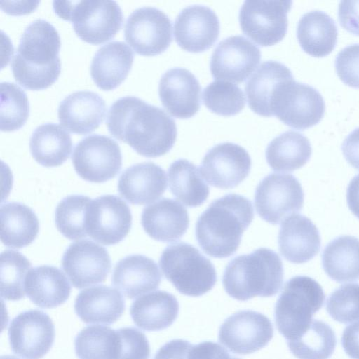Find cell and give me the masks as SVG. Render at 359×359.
Here are the masks:
<instances>
[{
    "mask_svg": "<svg viewBox=\"0 0 359 359\" xmlns=\"http://www.w3.org/2000/svg\"><path fill=\"white\" fill-rule=\"evenodd\" d=\"M107 126L113 137L149 158L168 153L177 137L175 122L168 114L133 96L121 97L111 105Z\"/></svg>",
    "mask_w": 359,
    "mask_h": 359,
    "instance_id": "6da1fadb",
    "label": "cell"
},
{
    "mask_svg": "<svg viewBox=\"0 0 359 359\" xmlns=\"http://www.w3.org/2000/svg\"><path fill=\"white\" fill-rule=\"evenodd\" d=\"M60 37L48 21L37 19L23 32L11 62L15 81L25 88L39 90L50 86L61 71Z\"/></svg>",
    "mask_w": 359,
    "mask_h": 359,
    "instance_id": "7a4b0ae2",
    "label": "cell"
},
{
    "mask_svg": "<svg viewBox=\"0 0 359 359\" xmlns=\"http://www.w3.org/2000/svg\"><path fill=\"white\" fill-rule=\"evenodd\" d=\"M254 217L247 198L229 194L213 201L196 223V240L207 255L226 258L238 248L243 232Z\"/></svg>",
    "mask_w": 359,
    "mask_h": 359,
    "instance_id": "3957f363",
    "label": "cell"
},
{
    "mask_svg": "<svg viewBox=\"0 0 359 359\" xmlns=\"http://www.w3.org/2000/svg\"><path fill=\"white\" fill-rule=\"evenodd\" d=\"M283 276L279 255L271 249L260 248L231 259L224 269L222 283L230 297L246 301L276 294L282 287Z\"/></svg>",
    "mask_w": 359,
    "mask_h": 359,
    "instance_id": "277c9868",
    "label": "cell"
},
{
    "mask_svg": "<svg viewBox=\"0 0 359 359\" xmlns=\"http://www.w3.org/2000/svg\"><path fill=\"white\" fill-rule=\"evenodd\" d=\"M324 300L321 285L311 277L297 276L285 283L275 306L274 318L287 342L299 338L308 329Z\"/></svg>",
    "mask_w": 359,
    "mask_h": 359,
    "instance_id": "5b68a950",
    "label": "cell"
},
{
    "mask_svg": "<svg viewBox=\"0 0 359 359\" xmlns=\"http://www.w3.org/2000/svg\"><path fill=\"white\" fill-rule=\"evenodd\" d=\"M161 269L182 294L199 297L212 289L217 273L212 262L201 252L185 242L168 246L159 260Z\"/></svg>",
    "mask_w": 359,
    "mask_h": 359,
    "instance_id": "8992f818",
    "label": "cell"
},
{
    "mask_svg": "<svg viewBox=\"0 0 359 359\" xmlns=\"http://www.w3.org/2000/svg\"><path fill=\"white\" fill-rule=\"evenodd\" d=\"M61 18L72 22L76 35L91 44H100L115 36L122 27L121 9L114 1H54Z\"/></svg>",
    "mask_w": 359,
    "mask_h": 359,
    "instance_id": "52a82bcc",
    "label": "cell"
},
{
    "mask_svg": "<svg viewBox=\"0 0 359 359\" xmlns=\"http://www.w3.org/2000/svg\"><path fill=\"white\" fill-rule=\"evenodd\" d=\"M271 109L273 116L285 125L304 130L322 119L325 104L323 97L316 88L292 79L283 83L276 90Z\"/></svg>",
    "mask_w": 359,
    "mask_h": 359,
    "instance_id": "ba28073f",
    "label": "cell"
},
{
    "mask_svg": "<svg viewBox=\"0 0 359 359\" xmlns=\"http://www.w3.org/2000/svg\"><path fill=\"white\" fill-rule=\"evenodd\" d=\"M304 191L300 182L292 175L271 173L257 185L255 206L264 221L276 225L290 214L300 211Z\"/></svg>",
    "mask_w": 359,
    "mask_h": 359,
    "instance_id": "9c48e42d",
    "label": "cell"
},
{
    "mask_svg": "<svg viewBox=\"0 0 359 359\" xmlns=\"http://www.w3.org/2000/svg\"><path fill=\"white\" fill-rule=\"evenodd\" d=\"M291 1H245L239 22L245 35L262 46L280 42L285 36Z\"/></svg>",
    "mask_w": 359,
    "mask_h": 359,
    "instance_id": "30bf717a",
    "label": "cell"
},
{
    "mask_svg": "<svg viewBox=\"0 0 359 359\" xmlns=\"http://www.w3.org/2000/svg\"><path fill=\"white\" fill-rule=\"evenodd\" d=\"M72 161L79 177L95 183L114 178L122 165L118 143L101 135H91L82 139L74 149Z\"/></svg>",
    "mask_w": 359,
    "mask_h": 359,
    "instance_id": "8fae6325",
    "label": "cell"
},
{
    "mask_svg": "<svg viewBox=\"0 0 359 359\" xmlns=\"http://www.w3.org/2000/svg\"><path fill=\"white\" fill-rule=\"evenodd\" d=\"M124 37L137 54L159 55L172 42V23L168 16L156 8H139L127 18Z\"/></svg>",
    "mask_w": 359,
    "mask_h": 359,
    "instance_id": "7c38bea8",
    "label": "cell"
},
{
    "mask_svg": "<svg viewBox=\"0 0 359 359\" xmlns=\"http://www.w3.org/2000/svg\"><path fill=\"white\" fill-rule=\"evenodd\" d=\"M273 335V325L266 316L252 310H243L224 320L220 326L218 339L230 351L246 355L264 348Z\"/></svg>",
    "mask_w": 359,
    "mask_h": 359,
    "instance_id": "4fadbf2b",
    "label": "cell"
},
{
    "mask_svg": "<svg viewBox=\"0 0 359 359\" xmlns=\"http://www.w3.org/2000/svg\"><path fill=\"white\" fill-rule=\"evenodd\" d=\"M8 334L15 354L23 359H41L53 344L55 326L44 312L29 310L11 320Z\"/></svg>",
    "mask_w": 359,
    "mask_h": 359,
    "instance_id": "5bb4252c",
    "label": "cell"
},
{
    "mask_svg": "<svg viewBox=\"0 0 359 359\" xmlns=\"http://www.w3.org/2000/svg\"><path fill=\"white\" fill-rule=\"evenodd\" d=\"M132 215L128 205L114 195H104L92 200L86 219L87 235L97 242L114 245L129 233Z\"/></svg>",
    "mask_w": 359,
    "mask_h": 359,
    "instance_id": "9a60e30c",
    "label": "cell"
},
{
    "mask_svg": "<svg viewBox=\"0 0 359 359\" xmlns=\"http://www.w3.org/2000/svg\"><path fill=\"white\" fill-rule=\"evenodd\" d=\"M261 59L259 48L243 36H231L220 41L210 59L212 76L217 80L242 83Z\"/></svg>",
    "mask_w": 359,
    "mask_h": 359,
    "instance_id": "2e32d148",
    "label": "cell"
},
{
    "mask_svg": "<svg viewBox=\"0 0 359 359\" xmlns=\"http://www.w3.org/2000/svg\"><path fill=\"white\" fill-rule=\"evenodd\" d=\"M62 267L72 285L79 289L102 283L111 270L107 250L89 240L72 243L63 254Z\"/></svg>",
    "mask_w": 359,
    "mask_h": 359,
    "instance_id": "e0dca14e",
    "label": "cell"
},
{
    "mask_svg": "<svg viewBox=\"0 0 359 359\" xmlns=\"http://www.w3.org/2000/svg\"><path fill=\"white\" fill-rule=\"evenodd\" d=\"M251 158L248 151L231 142L218 144L203 157L200 172L209 184L220 189L238 186L248 175Z\"/></svg>",
    "mask_w": 359,
    "mask_h": 359,
    "instance_id": "ac0fdd59",
    "label": "cell"
},
{
    "mask_svg": "<svg viewBox=\"0 0 359 359\" xmlns=\"http://www.w3.org/2000/svg\"><path fill=\"white\" fill-rule=\"evenodd\" d=\"M219 21L209 7L192 5L178 14L174 24V36L182 49L201 53L210 48L219 34Z\"/></svg>",
    "mask_w": 359,
    "mask_h": 359,
    "instance_id": "d6986e66",
    "label": "cell"
},
{
    "mask_svg": "<svg viewBox=\"0 0 359 359\" xmlns=\"http://www.w3.org/2000/svg\"><path fill=\"white\" fill-rule=\"evenodd\" d=\"M201 85L195 76L184 68L175 67L164 73L158 93L166 111L177 118L194 116L201 107Z\"/></svg>",
    "mask_w": 359,
    "mask_h": 359,
    "instance_id": "ffe728a7",
    "label": "cell"
},
{
    "mask_svg": "<svg viewBox=\"0 0 359 359\" xmlns=\"http://www.w3.org/2000/svg\"><path fill=\"white\" fill-rule=\"evenodd\" d=\"M278 241L281 255L294 264L312 259L318 253L321 243L316 226L299 214H292L282 222Z\"/></svg>",
    "mask_w": 359,
    "mask_h": 359,
    "instance_id": "44dd1931",
    "label": "cell"
},
{
    "mask_svg": "<svg viewBox=\"0 0 359 359\" xmlns=\"http://www.w3.org/2000/svg\"><path fill=\"white\" fill-rule=\"evenodd\" d=\"M107 112L104 100L96 93L81 90L67 95L58 107L60 124L69 132L86 135L103 122Z\"/></svg>",
    "mask_w": 359,
    "mask_h": 359,
    "instance_id": "7402d4cb",
    "label": "cell"
},
{
    "mask_svg": "<svg viewBox=\"0 0 359 359\" xmlns=\"http://www.w3.org/2000/svg\"><path fill=\"white\" fill-rule=\"evenodd\" d=\"M167 188L165 171L152 162L133 165L125 170L118 182V191L127 201L146 205L160 198Z\"/></svg>",
    "mask_w": 359,
    "mask_h": 359,
    "instance_id": "603a6c76",
    "label": "cell"
},
{
    "mask_svg": "<svg viewBox=\"0 0 359 359\" xmlns=\"http://www.w3.org/2000/svg\"><path fill=\"white\" fill-rule=\"evenodd\" d=\"M141 223L151 238L170 243L179 240L186 233L189 218L187 210L178 201L163 198L143 209Z\"/></svg>",
    "mask_w": 359,
    "mask_h": 359,
    "instance_id": "cb8c5ba5",
    "label": "cell"
},
{
    "mask_svg": "<svg viewBox=\"0 0 359 359\" xmlns=\"http://www.w3.org/2000/svg\"><path fill=\"white\" fill-rule=\"evenodd\" d=\"M161 274L156 263L141 255H128L115 266L113 285L129 299L158 288Z\"/></svg>",
    "mask_w": 359,
    "mask_h": 359,
    "instance_id": "d4e9b609",
    "label": "cell"
},
{
    "mask_svg": "<svg viewBox=\"0 0 359 359\" xmlns=\"http://www.w3.org/2000/svg\"><path fill=\"white\" fill-rule=\"evenodd\" d=\"M292 79V72L285 65L274 60L262 63L245 86L250 109L262 116H273L271 104L275 92L283 83Z\"/></svg>",
    "mask_w": 359,
    "mask_h": 359,
    "instance_id": "484cf974",
    "label": "cell"
},
{
    "mask_svg": "<svg viewBox=\"0 0 359 359\" xmlns=\"http://www.w3.org/2000/svg\"><path fill=\"white\" fill-rule=\"evenodd\" d=\"M133 57V50L123 41H111L100 48L90 65L97 86L104 90L118 87L130 71Z\"/></svg>",
    "mask_w": 359,
    "mask_h": 359,
    "instance_id": "4316f807",
    "label": "cell"
},
{
    "mask_svg": "<svg viewBox=\"0 0 359 359\" xmlns=\"http://www.w3.org/2000/svg\"><path fill=\"white\" fill-rule=\"evenodd\" d=\"M124 310L125 302L121 293L105 285L81 291L74 302V311L85 323L112 324Z\"/></svg>",
    "mask_w": 359,
    "mask_h": 359,
    "instance_id": "83f0119b",
    "label": "cell"
},
{
    "mask_svg": "<svg viewBox=\"0 0 359 359\" xmlns=\"http://www.w3.org/2000/svg\"><path fill=\"white\" fill-rule=\"evenodd\" d=\"M25 291L36 306L51 309L67 300L71 286L61 270L43 265L28 271L25 280Z\"/></svg>",
    "mask_w": 359,
    "mask_h": 359,
    "instance_id": "f1b7e54d",
    "label": "cell"
},
{
    "mask_svg": "<svg viewBox=\"0 0 359 359\" xmlns=\"http://www.w3.org/2000/svg\"><path fill=\"white\" fill-rule=\"evenodd\" d=\"M179 303L165 291L144 294L133 302L130 316L135 324L147 331H159L170 327L177 318Z\"/></svg>",
    "mask_w": 359,
    "mask_h": 359,
    "instance_id": "f546056e",
    "label": "cell"
},
{
    "mask_svg": "<svg viewBox=\"0 0 359 359\" xmlns=\"http://www.w3.org/2000/svg\"><path fill=\"white\" fill-rule=\"evenodd\" d=\"M338 31L334 20L326 13L314 10L299 19L297 36L303 50L317 57L329 55L337 41Z\"/></svg>",
    "mask_w": 359,
    "mask_h": 359,
    "instance_id": "4dcf8cb0",
    "label": "cell"
},
{
    "mask_svg": "<svg viewBox=\"0 0 359 359\" xmlns=\"http://www.w3.org/2000/svg\"><path fill=\"white\" fill-rule=\"evenodd\" d=\"M1 240L7 247L21 248L37 236L39 225L34 211L18 202L2 204L0 209Z\"/></svg>",
    "mask_w": 359,
    "mask_h": 359,
    "instance_id": "1f68e13d",
    "label": "cell"
},
{
    "mask_svg": "<svg viewBox=\"0 0 359 359\" xmlns=\"http://www.w3.org/2000/svg\"><path fill=\"white\" fill-rule=\"evenodd\" d=\"M29 149L37 163L45 167H56L69 157L72 142L69 133L62 126L47 123L34 130Z\"/></svg>",
    "mask_w": 359,
    "mask_h": 359,
    "instance_id": "d6a6232c",
    "label": "cell"
},
{
    "mask_svg": "<svg viewBox=\"0 0 359 359\" xmlns=\"http://www.w3.org/2000/svg\"><path fill=\"white\" fill-rule=\"evenodd\" d=\"M323 267L326 274L338 283L359 279V239L341 236L330 241L323 250Z\"/></svg>",
    "mask_w": 359,
    "mask_h": 359,
    "instance_id": "836d02e7",
    "label": "cell"
},
{
    "mask_svg": "<svg viewBox=\"0 0 359 359\" xmlns=\"http://www.w3.org/2000/svg\"><path fill=\"white\" fill-rule=\"evenodd\" d=\"M311 152V143L306 136L288 130L270 142L266 150V158L273 170L292 172L304 166Z\"/></svg>",
    "mask_w": 359,
    "mask_h": 359,
    "instance_id": "e575fe53",
    "label": "cell"
},
{
    "mask_svg": "<svg viewBox=\"0 0 359 359\" xmlns=\"http://www.w3.org/2000/svg\"><path fill=\"white\" fill-rule=\"evenodd\" d=\"M170 190L186 206L202 205L209 195V188L198 168L186 159L174 161L168 169Z\"/></svg>",
    "mask_w": 359,
    "mask_h": 359,
    "instance_id": "d590c367",
    "label": "cell"
},
{
    "mask_svg": "<svg viewBox=\"0 0 359 359\" xmlns=\"http://www.w3.org/2000/svg\"><path fill=\"white\" fill-rule=\"evenodd\" d=\"M74 347L79 359H118L121 340L117 330L90 325L76 335Z\"/></svg>",
    "mask_w": 359,
    "mask_h": 359,
    "instance_id": "8d00e7d4",
    "label": "cell"
},
{
    "mask_svg": "<svg viewBox=\"0 0 359 359\" xmlns=\"http://www.w3.org/2000/svg\"><path fill=\"white\" fill-rule=\"evenodd\" d=\"M287 343L290 351L298 359H328L334 351L337 339L328 324L313 319L299 338Z\"/></svg>",
    "mask_w": 359,
    "mask_h": 359,
    "instance_id": "74e56055",
    "label": "cell"
},
{
    "mask_svg": "<svg viewBox=\"0 0 359 359\" xmlns=\"http://www.w3.org/2000/svg\"><path fill=\"white\" fill-rule=\"evenodd\" d=\"M91 198L83 195H71L57 205L55 220L58 231L67 238L77 240L86 237V213Z\"/></svg>",
    "mask_w": 359,
    "mask_h": 359,
    "instance_id": "f35d334b",
    "label": "cell"
},
{
    "mask_svg": "<svg viewBox=\"0 0 359 359\" xmlns=\"http://www.w3.org/2000/svg\"><path fill=\"white\" fill-rule=\"evenodd\" d=\"M31 263L20 252L12 250L1 254V296L6 300L17 301L25 297V280Z\"/></svg>",
    "mask_w": 359,
    "mask_h": 359,
    "instance_id": "ab89813d",
    "label": "cell"
},
{
    "mask_svg": "<svg viewBox=\"0 0 359 359\" xmlns=\"http://www.w3.org/2000/svg\"><path fill=\"white\" fill-rule=\"evenodd\" d=\"M0 128L11 132L20 129L29 114V104L25 91L13 83H1Z\"/></svg>",
    "mask_w": 359,
    "mask_h": 359,
    "instance_id": "60d3db41",
    "label": "cell"
},
{
    "mask_svg": "<svg viewBox=\"0 0 359 359\" xmlns=\"http://www.w3.org/2000/svg\"><path fill=\"white\" fill-rule=\"evenodd\" d=\"M203 101L211 111L224 116H234L245 107V97L236 84L216 80L204 89Z\"/></svg>",
    "mask_w": 359,
    "mask_h": 359,
    "instance_id": "b9f144b4",
    "label": "cell"
},
{
    "mask_svg": "<svg viewBox=\"0 0 359 359\" xmlns=\"http://www.w3.org/2000/svg\"><path fill=\"white\" fill-rule=\"evenodd\" d=\"M326 310L341 323L359 319V284H345L333 291L327 299Z\"/></svg>",
    "mask_w": 359,
    "mask_h": 359,
    "instance_id": "7bdbcfd3",
    "label": "cell"
},
{
    "mask_svg": "<svg viewBox=\"0 0 359 359\" xmlns=\"http://www.w3.org/2000/svg\"><path fill=\"white\" fill-rule=\"evenodd\" d=\"M121 340L118 359H149L150 346L145 334L133 327L117 330Z\"/></svg>",
    "mask_w": 359,
    "mask_h": 359,
    "instance_id": "ee69618b",
    "label": "cell"
},
{
    "mask_svg": "<svg viewBox=\"0 0 359 359\" xmlns=\"http://www.w3.org/2000/svg\"><path fill=\"white\" fill-rule=\"evenodd\" d=\"M334 65L343 83L359 88V43L348 45L340 50L336 56Z\"/></svg>",
    "mask_w": 359,
    "mask_h": 359,
    "instance_id": "f6af8a7d",
    "label": "cell"
},
{
    "mask_svg": "<svg viewBox=\"0 0 359 359\" xmlns=\"http://www.w3.org/2000/svg\"><path fill=\"white\" fill-rule=\"evenodd\" d=\"M338 18L348 32L359 35V1H341L339 4Z\"/></svg>",
    "mask_w": 359,
    "mask_h": 359,
    "instance_id": "bcb514c9",
    "label": "cell"
},
{
    "mask_svg": "<svg viewBox=\"0 0 359 359\" xmlns=\"http://www.w3.org/2000/svg\"><path fill=\"white\" fill-rule=\"evenodd\" d=\"M187 359H233V357L217 343L203 341L191 345Z\"/></svg>",
    "mask_w": 359,
    "mask_h": 359,
    "instance_id": "7dc6e473",
    "label": "cell"
},
{
    "mask_svg": "<svg viewBox=\"0 0 359 359\" xmlns=\"http://www.w3.org/2000/svg\"><path fill=\"white\" fill-rule=\"evenodd\" d=\"M191 344L183 339H174L160 348L154 359H187Z\"/></svg>",
    "mask_w": 359,
    "mask_h": 359,
    "instance_id": "c3c4849f",
    "label": "cell"
},
{
    "mask_svg": "<svg viewBox=\"0 0 359 359\" xmlns=\"http://www.w3.org/2000/svg\"><path fill=\"white\" fill-rule=\"evenodd\" d=\"M341 342L345 353L353 359H359V321L347 326Z\"/></svg>",
    "mask_w": 359,
    "mask_h": 359,
    "instance_id": "681fc988",
    "label": "cell"
},
{
    "mask_svg": "<svg viewBox=\"0 0 359 359\" xmlns=\"http://www.w3.org/2000/svg\"><path fill=\"white\" fill-rule=\"evenodd\" d=\"M341 150L348 163L359 170V127L346 136L342 143Z\"/></svg>",
    "mask_w": 359,
    "mask_h": 359,
    "instance_id": "f907efd6",
    "label": "cell"
},
{
    "mask_svg": "<svg viewBox=\"0 0 359 359\" xmlns=\"http://www.w3.org/2000/svg\"><path fill=\"white\" fill-rule=\"evenodd\" d=\"M346 198L350 210L359 219V174L356 175L349 182Z\"/></svg>",
    "mask_w": 359,
    "mask_h": 359,
    "instance_id": "816d5d0a",
    "label": "cell"
},
{
    "mask_svg": "<svg viewBox=\"0 0 359 359\" xmlns=\"http://www.w3.org/2000/svg\"><path fill=\"white\" fill-rule=\"evenodd\" d=\"M1 359H18L13 355H2Z\"/></svg>",
    "mask_w": 359,
    "mask_h": 359,
    "instance_id": "f5cc1de1",
    "label": "cell"
},
{
    "mask_svg": "<svg viewBox=\"0 0 359 359\" xmlns=\"http://www.w3.org/2000/svg\"><path fill=\"white\" fill-rule=\"evenodd\" d=\"M233 359H241V358H238L236 357H233Z\"/></svg>",
    "mask_w": 359,
    "mask_h": 359,
    "instance_id": "db71d44e",
    "label": "cell"
}]
</instances>
